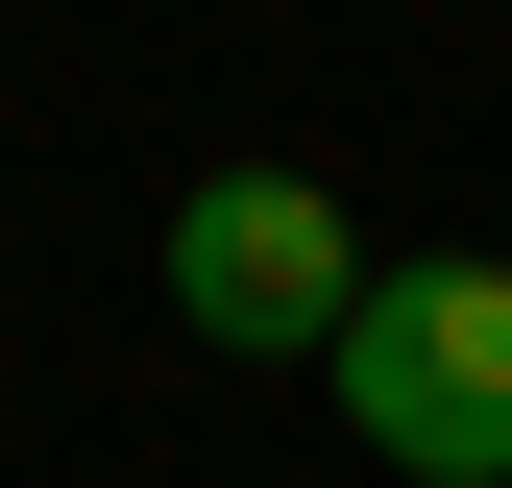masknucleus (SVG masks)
I'll use <instances>...</instances> for the list:
<instances>
[{
  "instance_id": "obj_1",
  "label": "nucleus",
  "mask_w": 512,
  "mask_h": 488,
  "mask_svg": "<svg viewBox=\"0 0 512 488\" xmlns=\"http://www.w3.org/2000/svg\"><path fill=\"white\" fill-rule=\"evenodd\" d=\"M317 391H342L366 464H415V488H512V269H488V244L366 269V318H342Z\"/></svg>"
},
{
  "instance_id": "obj_2",
  "label": "nucleus",
  "mask_w": 512,
  "mask_h": 488,
  "mask_svg": "<svg viewBox=\"0 0 512 488\" xmlns=\"http://www.w3.org/2000/svg\"><path fill=\"white\" fill-rule=\"evenodd\" d=\"M171 318H196L220 366H342L366 220L317 196V171H196V196H171Z\"/></svg>"
}]
</instances>
